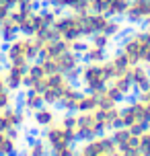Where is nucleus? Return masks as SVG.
I'll return each mask as SVG.
<instances>
[{
	"label": "nucleus",
	"instance_id": "1",
	"mask_svg": "<svg viewBox=\"0 0 150 156\" xmlns=\"http://www.w3.org/2000/svg\"><path fill=\"white\" fill-rule=\"evenodd\" d=\"M117 74H121V72L113 66L109 58L103 62H84L80 68L78 82L88 93H101L103 88H107L111 84V80Z\"/></svg>",
	"mask_w": 150,
	"mask_h": 156
},
{
	"label": "nucleus",
	"instance_id": "2",
	"mask_svg": "<svg viewBox=\"0 0 150 156\" xmlns=\"http://www.w3.org/2000/svg\"><path fill=\"white\" fill-rule=\"evenodd\" d=\"M19 8V6H16ZM58 8L48 6V8H19V29L23 35L29 37H41L43 33H48L54 25V19L58 16Z\"/></svg>",
	"mask_w": 150,
	"mask_h": 156
},
{
	"label": "nucleus",
	"instance_id": "3",
	"mask_svg": "<svg viewBox=\"0 0 150 156\" xmlns=\"http://www.w3.org/2000/svg\"><path fill=\"white\" fill-rule=\"evenodd\" d=\"M4 60H6V64H19V66H29L31 62L39 60L37 39L19 33L4 47Z\"/></svg>",
	"mask_w": 150,
	"mask_h": 156
},
{
	"label": "nucleus",
	"instance_id": "4",
	"mask_svg": "<svg viewBox=\"0 0 150 156\" xmlns=\"http://www.w3.org/2000/svg\"><path fill=\"white\" fill-rule=\"evenodd\" d=\"M119 119L123 127H130L134 133H140L150 127V105L136 97L134 101L119 105Z\"/></svg>",
	"mask_w": 150,
	"mask_h": 156
},
{
	"label": "nucleus",
	"instance_id": "5",
	"mask_svg": "<svg viewBox=\"0 0 150 156\" xmlns=\"http://www.w3.org/2000/svg\"><path fill=\"white\" fill-rule=\"evenodd\" d=\"M148 49H150V27L127 33L126 37L121 39V43H119V51L132 62V66L134 64H142V58Z\"/></svg>",
	"mask_w": 150,
	"mask_h": 156
},
{
	"label": "nucleus",
	"instance_id": "6",
	"mask_svg": "<svg viewBox=\"0 0 150 156\" xmlns=\"http://www.w3.org/2000/svg\"><path fill=\"white\" fill-rule=\"evenodd\" d=\"M39 62L43 64V68L48 70V74H54V72H62L70 80H78L80 76V68H82V55L78 51H66V54L58 55V58H39Z\"/></svg>",
	"mask_w": 150,
	"mask_h": 156
},
{
	"label": "nucleus",
	"instance_id": "7",
	"mask_svg": "<svg viewBox=\"0 0 150 156\" xmlns=\"http://www.w3.org/2000/svg\"><path fill=\"white\" fill-rule=\"evenodd\" d=\"M54 31L62 39H84V29H82V15L72 12V10H60L58 16L54 19Z\"/></svg>",
	"mask_w": 150,
	"mask_h": 156
},
{
	"label": "nucleus",
	"instance_id": "8",
	"mask_svg": "<svg viewBox=\"0 0 150 156\" xmlns=\"http://www.w3.org/2000/svg\"><path fill=\"white\" fill-rule=\"evenodd\" d=\"M74 84V80L62 74V72H54V74H48L45 78V86H43V103L45 105H52V107H58L60 101H62V97L66 94V90Z\"/></svg>",
	"mask_w": 150,
	"mask_h": 156
},
{
	"label": "nucleus",
	"instance_id": "9",
	"mask_svg": "<svg viewBox=\"0 0 150 156\" xmlns=\"http://www.w3.org/2000/svg\"><path fill=\"white\" fill-rule=\"evenodd\" d=\"M41 140L48 144L49 152L55 148H62L66 144H76L78 138H76V132L72 129V127H66V125L58 119L55 123H52L49 127H45L43 132H41Z\"/></svg>",
	"mask_w": 150,
	"mask_h": 156
},
{
	"label": "nucleus",
	"instance_id": "10",
	"mask_svg": "<svg viewBox=\"0 0 150 156\" xmlns=\"http://www.w3.org/2000/svg\"><path fill=\"white\" fill-rule=\"evenodd\" d=\"M74 132H76L78 142L101 136L103 129H101V123H99L97 111H76V127H74Z\"/></svg>",
	"mask_w": 150,
	"mask_h": 156
},
{
	"label": "nucleus",
	"instance_id": "11",
	"mask_svg": "<svg viewBox=\"0 0 150 156\" xmlns=\"http://www.w3.org/2000/svg\"><path fill=\"white\" fill-rule=\"evenodd\" d=\"M78 150L88 156H111L117 150V146L111 138V133H101V136H95L91 140H84Z\"/></svg>",
	"mask_w": 150,
	"mask_h": 156
},
{
	"label": "nucleus",
	"instance_id": "12",
	"mask_svg": "<svg viewBox=\"0 0 150 156\" xmlns=\"http://www.w3.org/2000/svg\"><path fill=\"white\" fill-rule=\"evenodd\" d=\"M111 23L109 15H103V12H95V10H88L82 15V29H84V39L93 37L97 33H105L107 27Z\"/></svg>",
	"mask_w": 150,
	"mask_h": 156
},
{
	"label": "nucleus",
	"instance_id": "13",
	"mask_svg": "<svg viewBox=\"0 0 150 156\" xmlns=\"http://www.w3.org/2000/svg\"><path fill=\"white\" fill-rule=\"evenodd\" d=\"M111 138H113L119 152H136V150H140V136L134 133L130 127H123V125L115 127L111 132Z\"/></svg>",
	"mask_w": 150,
	"mask_h": 156
},
{
	"label": "nucleus",
	"instance_id": "14",
	"mask_svg": "<svg viewBox=\"0 0 150 156\" xmlns=\"http://www.w3.org/2000/svg\"><path fill=\"white\" fill-rule=\"evenodd\" d=\"M126 21L132 25L150 27V0H132L126 12Z\"/></svg>",
	"mask_w": 150,
	"mask_h": 156
},
{
	"label": "nucleus",
	"instance_id": "15",
	"mask_svg": "<svg viewBox=\"0 0 150 156\" xmlns=\"http://www.w3.org/2000/svg\"><path fill=\"white\" fill-rule=\"evenodd\" d=\"M45 78H48V70L43 68V64L39 60H35L27 66V76H25V88L27 90H43L45 86Z\"/></svg>",
	"mask_w": 150,
	"mask_h": 156
},
{
	"label": "nucleus",
	"instance_id": "16",
	"mask_svg": "<svg viewBox=\"0 0 150 156\" xmlns=\"http://www.w3.org/2000/svg\"><path fill=\"white\" fill-rule=\"evenodd\" d=\"M27 113L23 109H16L15 105L8 107V109H2L0 111V132H10L15 127H23L27 123Z\"/></svg>",
	"mask_w": 150,
	"mask_h": 156
},
{
	"label": "nucleus",
	"instance_id": "17",
	"mask_svg": "<svg viewBox=\"0 0 150 156\" xmlns=\"http://www.w3.org/2000/svg\"><path fill=\"white\" fill-rule=\"evenodd\" d=\"M4 82L12 93L25 90V76H27V66H19V64H6V68L2 72Z\"/></svg>",
	"mask_w": 150,
	"mask_h": 156
},
{
	"label": "nucleus",
	"instance_id": "18",
	"mask_svg": "<svg viewBox=\"0 0 150 156\" xmlns=\"http://www.w3.org/2000/svg\"><path fill=\"white\" fill-rule=\"evenodd\" d=\"M97 115H99V123H101L103 133H111L115 127L121 125V119H119V105L117 107H109V109H97Z\"/></svg>",
	"mask_w": 150,
	"mask_h": 156
},
{
	"label": "nucleus",
	"instance_id": "19",
	"mask_svg": "<svg viewBox=\"0 0 150 156\" xmlns=\"http://www.w3.org/2000/svg\"><path fill=\"white\" fill-rule=\"evenodd\" d=\"M130 78H132L134 90L140 93V90H144V88L150 86V68H146L144 64H134L130 68Z\"/></svg>",
	"mask_w": 150,
	"mask_h": 156
},
{
	"label": "nucleus",
	"instance_id": "20",
	"mask_svg": "<svg viewBox=\"0 0 150 156\" xmlns=\"http://www.w3.org/2000/svg\"><path fill=\"white\" fill-rule=\"evenodd\" d=\"M111 88H113V93L119 97V101H123V99H127L130 94H132V90H134V84H132V78H130V70L127 72H121V74H117V76L111 80Z\"/></svg>",
	"mask_w": 150,
	"mask_h": 156
},
{
	"label": "nucleus",
	"instance_id": "21",
	"mask_svg": "<svg viewBox=\"0 0 150 156\" xmlns=\"http://www.w3.org/2000/svg\"><path fill=\"white\" fill-rule=\"evenodd\" d=\"M31 119L39 129H45V127H49L52 123H55L60 117H58V113H55V109L52 105H41L39 109L31 115Z\"/></svg>",
	"mask_w": 150,
	"mask_h": 156
},
{
	"label": "nucleus",
	"instance_id": "22",
	"mask_svg": "<svg viewBox=\"0 0 150 156\" xmlns=\"http://www.w3.org/2000/svg\"><path fill=\"white\" fill-rule=\"evenodd\" d=\"M45 4L58 8V10H72V12H80V15L91 10L88 0H45Z\"/></svg>",
	"mask_w": 150,
	"mask_h": 156
},
{
	"label": "nucleus",
	"instance_id": "23",
	"mask_svg": "<svg viewBox=\"0 0 150 156\" xmlns=\"http://www.w3.org/2000/svg\"><path fill=\"white\" fill-rule=\"evenodd\" d=\"M41 105H45V103H43V94H41L39 90H27V88H25V94H23V99H21V109H23L27 115H33Z\"/></svg>",
	"mask_w": 150,
	"mask_h": 156
},
{
	"label": "nucleus",
	"instance_id": "24",
	"mask_svg": "<svg viewBox=\"0 0 150 156\" xmlns=\"http://www.w3.org/2000/svg\"><path fill=\"white\" fill-rule=\"evenodd\" d=\"M19 33H21V29H19V21L12 19L10 15H8V19H4V21L0 23V41L8 43V41H12Z\"/></svg>",
	"mask_w": 150,
	"mask_h": 156
},
{
	"label": "nucleus",
	"instance_id": "25",
	"mask_svg": "<svg viewBox=\"0 0 150 156\" xmlns=\"http://www.w3.org/2000/svg\"><path fill=\"white\" fill-rule=\"evenodd\" d=\"M80 94H82V90H80L76 84H72L68 90H66V94L62 97V101H60V105L58 107H62L64 111H78V99Z\"/></svg>",
	"mask_w": 150,
	"mask_h": 156
},
{
	"label": "nucleus",
	"instance_id": "26",
	"mask_svg": "<svg viewBox=\"0 0 150 156\" xmlns=\"http://www.w3.org/2000/svg\"><path fill=\"white\" fill-rule=\"evenodd\" d=\"M16 152H19V140L6 132H0V156H16Z\"/></svg>",
	"mask_w": 150,
	"mask_h": 156
},
{
	"label": "nucleus",
	"instance_id": "27",
	"mask_svg": "<svg viewBox=\"0 0 150 156\" xmlns=\"http://www.w3.org/2000/svg\"><path fill=\"white\" fill-rule=\"evenodd\" d=\"M80 55H82L84 62H103V60H107V49H103L99 45H93L91 41H87V45H84Z\"/></svg>",
	"mask_w": 150,
	"mask_h": 156
},
{
	"label": "nucleus",
	"instance_id": "28",
	"mask_svg": "<svg viewBox=\"0 0 150 156\" xmlns=\"http://www.w3.org/2000/svg\"><path fill=\"white\" fill-rule=\"evenodd\" d=\"M130 2H132V0H109V4H107V15H109L111 19H126Z\"/></svg>",
	"mask_w": 150,
	"mask_h": 156
},
{
	"label": "nucleus",
	"instance_id": "29",
	"mask_svg": "<svg viewBox=\"0 0 150 156\" xmlns=\"http://www.w3.org/2000/svg\"><path fill=\"white\" fill-rule=\"evenodd\" d=\"M97 109H99V94L84 90L78 99V111H97Z\"/></svg>",
	"mask_w": 150,
	"mask_h": 156
},
{
	"label": "nucleus",
	"instance_id": "30",
	"mask_svg": "<svg viewBox=\"0 0 150 156\" xmlns=\"http://www.w3.org/2000/svg\"><path fill=\"white\" fill-rule=\"evenodd\" d=\"M49 154V148H48V144L43 140H33L27 144V148L23 150V154L21 156H45Z\"/></svg>",
	"mask_w": 150,
	"mask_h": 156
},
{
	"label": "nucleus",
	"instance_id": "31",
	"mask_svg": "<svg viewBox=\"0 0 150 156\" xmlns=\"http://www.w3.org/2000/svg\"><path fill=\"white\" fill-rule=\"evenodd\" d=\"M12 105H15V93H12L6 86V82H4V84H0V111L8 109V107H12Z\"/></svg>",
	"mask_w": 150,
	"mask_h": 156
},
{
	"label": "nucleus",
	"instance_id": "32",
	"mask_svg": "<svg viewBox=\"0 0 150 156\" xmlns=\"http://www.w3.org/2000/svg\"><path fill=\"white\" fill-rule=\"evenodd\" d=\"M109 60L113 62V66H115L119 72H127L130 68H132V62H130V60H127V58L121 54V51H117V54L109 55Z\"/></svg>",
	"mask_w": 150,
	"mask_h": 156
},
{
	"label": "nucleus",
	"instance_id": "33",
	"mask_svg": "<svg viewBox=\"0 0 150 156\" xmlns=\"http://www.w3.org/2000/svg\"><path fill=\"white\" fill-rule=\"evenodd\" d=\"M88 41H91L93 45H99V47H103V49H107V51H109L111 43H113V39H111L109 35H105V33H97L93 37H88Z\"/></svg>",
	"mask_w": 150,
	"mask_h": 156
},
{
	"label": "nucleus",
	"instance_id": "34",
	"mask_svg": "<svg viewBox=\"0 0 150 156\" xmlns=\"http://www.w3.org/2000/svg\"><path fill=\"white\" fill-rule=\"evenodd\" d=\"M140 152H144L146 156H150V127L140 133Z\"/></svg>",
	"mask_w": 150,
	"mask_h": 156
},
{
	"label": "nucleus",
	"instance_id": "35",
	"mask_svg": "<svg viewBox=\"0 0 150 156\" xmlns=\"http://www.w3.org/2000/svg\"><path fill=\"white\" fill-rule=\"evenodd\" d=\"M76 152H78V150L74 148V144H66V146H62V148L52 150L54 156H76Z\"/></svg>",
	"mask_w": 150,
	"mask_h": 156
},
{
	"label": "nucleus",
	"instance_id": "36",
	"mask_svg": "<svg viewBox=\"0 0 150 156\" xmlns=\"http://www.w3.org/2000/svg\"><path fill=\"white\" fill-rule=\"evenodd\" d=\"M60 121H62L66 127H76V111H64V115L60 117Z\"/></svg>",
	"mask_w": 150,
	"mask_h": 156
},
{
	"label": "nucleus",
	"instance_id": "37",
	"mask_svg": "<svg viewBox=\"0 0 150 156\" xmlns=\"http://www.w3.org/2000/svg\"><path fill=\"white\" fill-rule=\"evenodd\" d=\"M39 0H16V6L19 8H37Z\"/></svg>",
	"mask_w": 150,
	"mask_h": 156
},
{
	"label": "nucleus",
	"instance_id": "38",
	"mask_svg": "<svg viewBox=\"0 0 150 156\" xmlns=\"http://www.w3.org/2000/svg\"><path fill=\"white\" fill-rule=\"evenodd\" d=\"M138 99H140V101H144V103H148V105H150V86L138 93Z\"/></svg>",
	"mask_w": 150,
	"mask_h": 156
},
{
	"label": "nucleus",
	"instance_id": "39",
	"mask_svg": "<svg viewBox=\"0 0 150 156\" xmlns=\"http://www.w3.org/2000/svg\"><path fill=\"white\" fill-rule=\"evenodd\" d=\"M123 156H146V154L140 152V150H136V152H123Z\"/></svg>",
	"mask_w": 150,
	"mask_h": 156
},
{
	"label": "nucleus",
	"instance_id": "40",
	"mask_svg": "<svg viewBox=\"0 0 150 156\" xmlns=\"http://www.w3.org/2000/svg\"><path fill=\"white\" fill-rule=\"evenodd\" d=\"M2 72H4V70H2V66H0V84H4V76H2Z\"/></svg>",
	"mask_w": 150,
	"mask_h": 156
},
{
	"label": "nucleus",
	"instance_id": "41",
	"mask_svg": "<svg viewBox=\"0 0 150 156\" xmlns=\"http://www.w3.org/2000/svg\"><path fill=\"white\" fill-rule=\"evenodd\" d=\"M76 156H88V154H84V152H80V150H78V152H76Z\"/></svg>",
	"mask_w": 150,
	"mask_h": 156
},
{
	"label": "nucleus",
	"instance_id": "42",
	"mask_svg": "<svg viewBox=\"0 0 150 156\" xmlns=\"http://www.w3.org/2000/svg\"><path fill=\"white\" fill-rule=\"evenodd\" d=\"M2 60H4V54H0V66H2Z\"/></svg>",
	"mask_w": 150,
	"mask_h": 156
},
{
	"label": "nucleus",
	"instance_id": "43",
	"mask_svg": "<svg viewBox=\"0 0 150 156\" xmlns=\"http://www.w3.org/2000/svg\"><path fill=\"white\" fill-rule=\"evenodd\" d=\"M45 156H54V154H45Z\"/></svg>",
	"mask_w": 150,
	"mask_h": 156
}]
</instances>
